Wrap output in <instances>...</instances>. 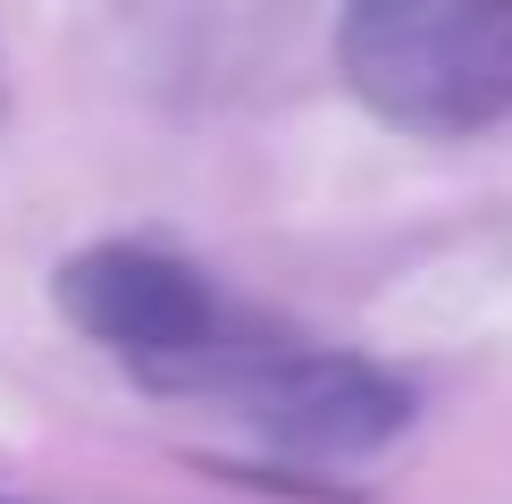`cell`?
I'll list each match as a JSON object with an SVG mask.
<instances>
[{
    "instance_id": "1",
    "label": "cell",
    "mask_w": 512,
    "mask_h": 504,
    "mask_svg": "<svg viewBox=\"0 0 512 504\" xmlns=\"http://www.w3.org/2000/svg\"><path fill=\"white\" fill-rule=\"evenodd\" d=\"M336 68L378 118L462 135L512 110V0H361Z\"/></svg>"
},
{
    "instance_id": "2",
    "label": "cell",
    "mask_w": 512,
    "mask_h": 504,
    "mask_svg": "<svg viewBox=\"0 0 512 504\" xmlns=\"http://www.w3.org/2000/svg\"><path fill=\"white\" fill-rule=\"evenodd\" d=\"M177 387H219L227 412H244L261 437L311 462L378 454L412 420V387L361 353H244V362H202Z\"/></svg>"
},
{
    "instance_id": "3",
    "label": "cell",
    "mask_w": 512,
    "mask_h": 504,
    "mask_svg": "<svg viewBox=\"0 0 512 504\" xmlns=\"http://www.w3.org/2000/svg\"><path fill=\"white\" fill-rule=\"evenodd\" d=\"M59 311L93 336V345L126 353L152 387L185 378L194 362L219 353V303L185 261L143 244H93L59 269Z\"/></svg>"
},
{
    "instance_id": "4",
    "label": "cell",
    "mask_w": 512,
    "mask_h": 504,
    "mask_svg": "<svg viewBox=\"0 0 512 504\" xmlns=\"http://www.w3.org/2000/svg\"><path fill=\"white\" fill-rule=\"evenodd\" d=\"M0 504H9V496H0Z\"/></svg>"
}]
</instances>
